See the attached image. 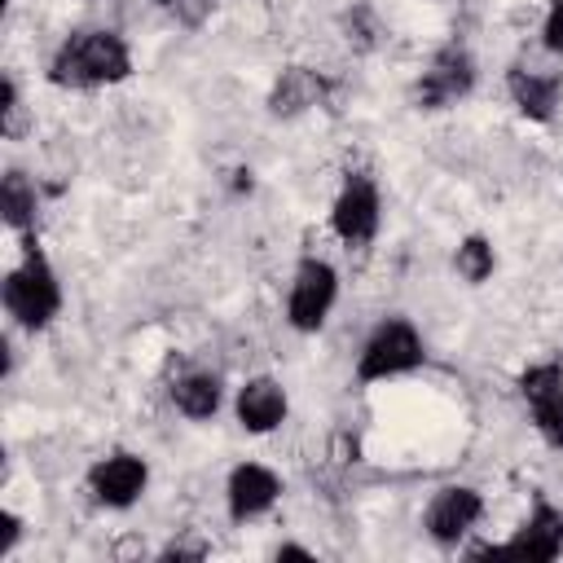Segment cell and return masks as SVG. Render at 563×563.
<instances>
[{"label": "cell", "mask_w": 563, "mask_h": 563, "mask_svg": "<svg viewBox=\"0 0 563 563\" xmlns=\"http://www.w3.org/2000/svg\"><path fill=\"white\" fill-rule=\"evenodd\" d=\"M132 75V48L119 31L110 26H88L70 31L53 57H48V84L70 88V92H92V88H114Z\"/></svg>", "instance_id": "1"}, {"label": "cell", "mask_w": 563, "mask_h": 563, "mask_svg": "<svg viewBox=\"0 0 563 563\" xmlns=\"http://www.w3.org/2000/svg\"><path fill=\"white\" fill-rule=\"evenodd\" d=\"M0 303H4L9 325L26 334H40L62 317V277L48 251L35 242V233L22 238V251L0 282Z\"/></svg>", "instance_id": "2"}, {"label": "cell", "mask_w": 563, "mask_h": 563, "mask_svg": "<svg viewBox=\"0 0 563 563\" xmlns=\"http://www.w3.org/2000/svg\"><path fill=\"white\" fill-rule=\"evenodd\" d=\"M422 361H427V339H422V330H418L409 317L391 312V317H383V321L365 334L352 374H356L361 387H374V383H391V378L413 374Z\"/></svg>", "instance_id": "3"}, {"label": "cell", "mask_w": 563, "mask_h": 563, "mask_svg": "<svg viewBox=\"0 0 563 563\" xmlns=\"http://www.w3.org/2000/svg\"><path fill=\"white\" fill-rule=\"evenodd\" d=\"M339 303V268L325 255H303L286 286V325L295 334H317Z\"/></svg>", "instance_id": "4"}, {"label": "cell", "mask_w": 563, "mask_h": 563, "mask_svg": "<svg viewBox=\"0 0 563 563\" xmlns=\"http://www.w3.org/2000/svg\"><path fill=\"white\" fill-rule=\"evenodd\" d=\"M383 229V189L369 172H347L330 202V233L343 246H369Z\"/></svg>", "instance_id": "5"}, {"label": "cell", "mask_w": 563, "mask_h": 563, "mask_svg": "<svg viewBox=\"0 0 563 563\" xmlns=\"http://www.w3.org/2000/svg\"><path fill=\"white\" fill-rule=\"evenodd\" d=\"M84 488L101 510H132L150 488V462L132 449H110L88 466Z\"/></svg>", "instance_id": "6"}, {"label": "cell", "mask_w": 563, "mask_h": 563, "mask_svg": "<svg viewBox=\"0 0 563 563\" xmlns=\"http://www.w3.org/2000/svg\"><path fill=\"white\" fill-rule=\"evenodd\" d=\"M475 57L462 48V44H444L431 53V62L422 66V75L413 79V106L418 110H449L457 106L462 97H471L475 88Z\"/></svg>", "instance_id": "7"}, {"label": "cell", "mask_w": 563, "mask_h": 563, "mask_svg": "<svg viewBox=\"0 0 563 563\" xmlns=\"http://www.w3.org/2000/svg\"><path fill=\"white\" fill-rule=\"evenodd\" d=\"M484 519V493L475 484H444L422 510V528L435 545H462Z\"/></svg>", "instance_id": "8"}, {"label": "cell", "mask_w": 563, "mask_h": 563, "mask_svg": "<svg viewBox=\"0 0 563 563\" xmlns=\"http://www.w3.org/2000/svg\"><path fill=\"white\" fill-rule=\"evenodd\" d=\"M519 400L550 449H563V361H532L519 374Z\"/></svg>", "instance_id": "9"}, {"label": "cell", "mask_w": 563, "mask_h": 563, "mask_svg": "<svg viewBox=\"0 0 563 563\" xmlns=\"http://www.w3.org/2000/svg\"><path fill=\"white\" fill-rule=\"evenodd\" d=\"M282 493H286L282 475L268 462L246 457L224 475V515H229V523H255L282 501Z\"/></svg>", "instance_id": "10"}, {"label": "cell", "mask_w": 563, "mask_h": 563, "mask_svg": "<svg viewBox=\"0 0 563 563\" xmlns=\"http://www.w3.org/2000/svg\"><path fill=\"white\" fill-rule=\"evenodd\" d=\"M475 554H515V559H537L550 563L563 554V510L550 497H532V510L523 515V523L501 541V545H479Z\"/></svg>", "instance_id": "11"}, {"label": "cell", "mask_w": 563, "mask_h": 563, "mask_svg": "<svg viewBox=\"0 0 563 563\" xmlns=\"http://www.w3.org/2000/svg\"><path fill=\"white\" fill-rule=\"evenodd\" d=\"M506 92H510V106L528 123H550L559 114V101H563V70L537 66V62H510Z\"/></svg>", "instance_id": "12"}, {"label": "cell", "mask_w": 563, "mask_h": 563, "mask_svg": "<svg viewBox=\"0 0 563 563\" xmlns=\"http://www.w3.org/2000/svg\"><path fill=\"white\" fill-rule=\"evenodd\" d=\"M290 413V396L273 374H251L233 391V422L246 435H273Z\"/></svg>", "instance_id": "13"}, {"label": "cell", "mask_w": 563, "mask_h": 563, "mask_svg": "<svg viewBox=\"0 0 563 563\" xmlns=\"http://www.w3.org/2000/svg\"><path fill=\"white\" fill-rule=\"evenodd\" d=\"M321 97H325L321 70H312V66H286L273 79V88H268V114L273 119H299L312 106H321Z\"/></svg>", "instance_id": "14"}, {"label": "cell", "mask_w": 563, "mask_h": 563, "mask_svg": "<svg viewBox=\"0 0 563 563\" xmlns=\"http://www.w3.org/2000/svg\"><path fill=\"white\" fill-rule=\"evenodd\" d=\"M167 396H172V405H176L180 418L211 422L224 409V378L211 374V369H185V374H176V383H172Z\"/></svg>", "instance_id": "15"}, {"label": "cell", "mask_w": 563, "mask_h": 563, "mask_svg": "<svg viewBox=\"0 0 563 563\" xmlns=\"http://www.w3.org/2000/svg\"><path fill=\"white\" fill-rule=\"evenodd\" d=\"M0 220H4V229L18 233V238L35 233V220H40V189H35V180H31L22 167H9V172L0 176Z\"/></svg>", "instance_id": "16"}, {"label": "cell", "mask_w": 563, "mask_h": 563, "mask_svg": "<svg viewBox=\"0 0 563 563\" xmlns=\"http://www.w3.org/2000/svg\"><path fill=\"white\" fill-rule=\"evenodd\" d=\"M453 273H457L466 286H484V282L497 273V246H493V238L466 233V238L453 246Z\"/></svg>", "instance_id": "17"}, {"label": "cell", "mask_w": 563, "mask_h": 563, "mask_svg": "<svg viewBox=\"0 0 563 563\" xmlns=\"http://www.w3.org/2000/svg\"><path fill=\"white\" fill-rule=\"evenodd\" d=\"M26 128V110H22V88H18V79L4 70V79H0V132L4 136H18Z\"/></svg>", "instance_id": "18"}, {"label": "cell", "mask_w": 563, "mask_h": 563, "mask_svg": "<svg viewBox=\"0 0 563 563\" xmlns=\"http://www.w3.org/2000/svg\"><path fill=\"white\" fill-rule=\"evenodd\" d=\"M541 48L550 57H563V0H550L545 4V18H541Z\"/></svg>", "instance_id": "19"}, {"label": "cell", "mask_w": 563, "mask_h": 563, "mask_svg": "<svg viewBox=\"0 0 563 563\" xmlns=\"http://www.w3.org/2000/svg\"><path fill=\"white\" fill-rule=\"evenodd\" d=\"M167 9L176 13V22H180V26L198 31V26H202V22H207V18L216 13V0H172Z\"/></svg>", "instance_id": "20"}, {"label": "cell", "mask_w": 563, "mask_h": 563, "mask_svg": "<svg viewBox=\"0 0 563 563\" xmlns=\"http://www.w3.org/2000/svg\"><path fill=\"white\" fill-rule=\"evenodd\" d=\"M22 532H26V523H22V515H13L9 506L0 510V559H9L13 550H18V541H22Z\"/></svg>", "instance_id": "21"}, {"label": "cell", "mask_w": 563, "mask_h": 563, "mask_svg": "<svg viewBox=\"0 0 563 563\" xmlns=\"http://www.w3.org/2000/svg\"><path fill=\"white\" fill-rule=\"evenodd\" d=\"M202 554H207L202 541H172V545L158 550V559H202Z\"/></svg>", "instance_id": "22"}, {"label": "cell", "mask_w": 563, "mask_h": 563, "mask_svg": "<svg viewBox=\"0 0 563 563\" xmlns=\"http://www.w3.org/2000/svg\"><path fill=\"white\" fill-rule=\"evenodd\" d=\"M273 559H312V550L295 545V541H282V545H273Z\"/></svg>", "instance_id": "23"}, {"label": "cell", "mask_w": 563, "mask_h": 563, "mask_svg": "<svg viewBox=\"0 0 563 563\" xmlns=\"http://www.w3.org/2000/svg\"><path fill=\"white\" fill-rule=\"evenodd\" d=\"M150 4H163V9H167V4H172V0H150Z\"/></svg>", "instance_id": "24"}]
</instances>
